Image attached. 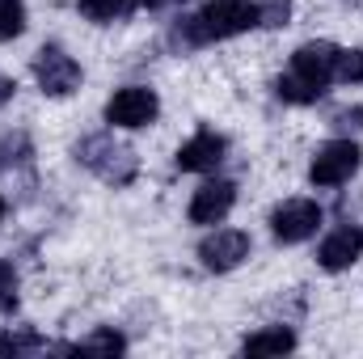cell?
I'll use <instances>...</instances> for the list:
<instances>
[{"label": "cell", "instance_id": "cell-7", "mask_svg": "<svg viewBox=\"0 0 363 359\" xmlns=\"http://www.w3.org/2000/svg\"><path fill=\"white\" fill-rule=\"evenodd\" d=\"M199 258H203V267L207 270L224 275V270L241 267V263L250 258V237H245L241 228H216L211 237H203Z\"/></svg>", "mask_w": 363, "mask_h": 359}, {"label": "cell", "instance_id": "cell-18", "mask_svg": "<svg viewBox=\"0 0 363 359\" xmlns=\"http://www.w3.org/2000/svg\"><path fill=\"white\" fill-rule=\"evenodd\" d=\"M334 81L342 85H363V51H342L338 47V60H334Z\"/></svg>", "mask_w": 363, "mask_h": 359}, {"label": "cell", "instance_id": "cell-13", "mask_svg": "<svg viewBox=\"0 0 363 359\" xmlns=\"http://www.w3.org/2000/svg\"><path fill=\"white\" fill-rule=\"evenodd\" d=\"M241 351H245V355H287V351H296V334H291L287 326H271V330L250 334V338L241 343Z\"/></svg>", "mask_w": 363, "mask_h": 359}, {"label": "cell", "instance_id": "cell-19", "mask_svg": "<svg viewBox=\"0 0 363 359\" xmlns=\"http://www.w3.org/2000/svg\"><path fill=\"white\" fill-rule=\"evenodd\" d=\"M26 30V4L21 0H0V43L17 38Z\"/></svg>", "mask_w": 363, "mask_h": 359}, {"label": "cell", "instance_id": "cell-15", "mask_svg": "<svg viewBox=\"0 0 363 359\" xmlns=\"http://www.w3.org/2000/svg\"><path fill=\"white\" fill-rule=\"evenodd\" d=\"M60 351H85V355H123L127 351V338L118 330H93L85 343H72V347H60Z\"/></svg>", "mask_w": 363, "mask_h": 359}, {"label": "cell", "instance_id": "cell-16", "mask_svg": "<svg viewBox=\"0 0 363 359\" xmlns=\"http://www.w3.org/2000/svg\"><path fill=\"white\" fill-rule=\"evenodd\" d=\"M30 157H34V144H30L26 131H9V136L0 140V174L13 170V165H26Z\"/></svg>", "mask_w": 363, "mask_h": 359}, {"label": "cell", "instance_id": "cell-2", "mask_svg": "<svg viewBox=\"0 0 363 359\" xmlns=\"http://www.w3.org/2000/svg\"><path fill=\"white\" fill-rule=\"evenodd\" d=\"M77 161L110 186H131L140 174V157L127 144H114L110 136H85L77 144Z\"/></svg>", "mask_w": 363, "mask_h": 359}, {"label": "cell", "instance_id": "cell-10", "mask_svg": "<svg viewBox=\"0 0 363 359\" xmlns=\"http://www.w3.org/2000/svg\"><path fill=\"white\" fill-rule=\"evenodd\" d=\"M363 254V228L355 224H342V228H334L325 241H321V250H317V263L325 270H347L355 267Z\"/></svg>", "mask_w": 363, "mask_h": 359}, {"label": "cell", "instance_id": "cell-8", "mask_svg": "<svg viewBox=\"0 0 363 359\" xmlns=\"http://www.w3.org/2000/svg\"><path fill=\"white\" fill-rule=\"evenodd\" d=\"M224 153H228V140H224V136L199 131V136H190L178 148V170L182 174H211V170L224 161Z\"/></svg>", "mask_w": 363, "mask_h": 359}, {"label": "cell", "instance_id": "cell-22", "mask_svg": "<svg viewBox=\"0 0 363 359\" xmlns=\"http://www.w3.org/2000/svg\"><path fill=\"white\" fill-rule=\"evenodd\" d=\"M258 9H262V26H287L291 17V0H267Z\"/></svg>", "mask_w": 363, "mask_h": 359}, {"label": "cell", "instance_id": "cell-4", "mask_svg": "<svg viewBox=\"0 0 363 359\" xmlns=\"http://www.w3.org/2000/svg\"><path fill=\"white\" fill-rule=\"evenodd\" d=\"M359 157L363 153H359L355 140H330V144L317 148V157L308 165V182L313 186H342V182L359 170Z\"/></svg>", "mask_w": 363, "mask_h": 359}, {"label": "cell", "instance_id": "cell-1", "mask_svg": "<svg viewBox=\"0 0 363 359\" xmlns=\"http://www.w3.org/2000/svg\"><path fill=\"white\" fill-rule=\"evenodd\" d=\"M254 26H262L258 0H211L194 17H182L169 30V43L174 47H207V43L237 38V34H245Z\"/></svg>", "mask_w": 363, "mask_h": 359}, {"label": "cell", "instance_id": "cell-9", "mask_svg": "<svg viewBox=\"0 0 363 359\" xmlns=\"http://www.w3.org/2000/svg\"><path fill=\"white\" fill-rule=\"evenodd\" d=\"M233 203H237V186L233 182H224V178L203 182L194 190V199H190V220L194 224H220L233 211Z\"/></svg>", "mask_w": 363, "mask_h": 359}, {"label": "cell", "instance_id": "cell-24", "mask_svg": "<svg viewBox=\"0 0 363 359\" xmlns=\"http://www.w3.org/2000/svg\"><path fill=\"white\" fill-rule=\"evenodd\" d=\"M169 4H182V0H157V9H169Z\"/></svg>", "mask_w": 363, "mask_h": 359}, {"label": "cell", "instance_id": "cell-23", "mask_svg": "<svg viewBox=\"0 0 363 359\" xmlns=\"http://www.w3.org/2000/svg\"><path fill=\"white\" fill-rule=\"evenodd\" d=\"M13 93H17V81L0 77V106H9V101H13Z\"/></svg>", "mask_w": 363, "mask_h": 359}, {"label": "cell", "instance_id": "cell-17", "mask_svg": "<svg viewBox=\"0 0 363 359\" xmlns=\"http://www.w3.org/2000/svg\"><path fill=\"white\" fill-rule=\"evenodd\" d=\"M47 343L34 334V330H9V334H0V355L13 359V355H30V351H43Z\"/></svg>", "mask_w": 363, "mask_h": 359}, {"label": "cell", "instance_id": "cell-14", "mask_svg": "<svg viewBox=\"0 0 363 359\" xmlns=\"http://www.w3.org/2000/svg\"><path fill=\"white\" fill-rule=\"evenodd\" d=\"M77 9L97 26H110V21H123L127 13H135L140 0H77Z\"/></svg>", "mask_w": 363, "mask_h": 359}, {"label": "cell", "instance_id": "cell-21", "mask_svg": "<svg viewBox=\"0 0 363 359\" xmlns=\"http://www.w3.org/2000/svg\"><path fill=\"white\" fill-rule=\"evenodd\" d=\"M330 127H334V131H359V127H363V106L334 110V114H330Z\"/></svg>", "mask_w": 363, "mask_h": 359}, {"label": "cell", "instance_id": "cell-11", "mask_svg": "<svg viewBox=\"0 0 363 359\" xmlns=\"http://www.w3.org/2000/svg\"><path fill=\"white\" fill-rule=\"evenodd\" d=\"M334 60H338V47H334V43H304V47H296V55H291V72L330 85V81H334Z\"/></svg>", "mask_w": 363, "mask_h": 359}, {"label": "cell", "instance_id": "cell-5", "mask_svg": "<svg viewBox=\"0 0 363 359\" xmlns=\"http://www.w3.org/2000/svg\"><path fill=\"white\" fill-rule=\"evenodd\" d=\"M34 81L47 97H68L81 85V64L64 51V47H43L34 55Z\"/></svg>", "mask_w": 363, "mask_h": 359}, {"label": "cell", "instance_id": "cell-3", "mask_svg": "<svg viewBox=\"0 0 363 359\" xmlns=\"http://www.w3.org/2000/svg\"><path fill=\"white\" fill-rule=\"evenodd\" d=\"M157 114H161V97L148 89V85H127V89H118L106 101V123L110 127H123V131H140Z\"/></svg>", "mask_w": 363, "mask_h": 359}, {"label": "cell", "instance_id": "cell-20", "mask_svg": "<svg viewBox=\"0 0 363 359\" xmlns=\"http://www.w3.org/2000/svg\"><path fill=\"white\" fill-rule=\"evenodd\" d=\"M17 309V270L9 263H0V313Z\"/></svg>", "mask_w": 363, "mask_h": 359}, {"label": "cell", "instance_id": "cell-12", "mask_svg": "<svg viewBox=\"0 0 363 359\" xmlns=\"http://www.w3.org/2000/svg\"><path fill=\"white\" fill-rule=\"evenodd\" d=\"M274 97H279V101H287V106H313V101H321V97H325V85H321V81H313V77L287 72V77H279V81H274Z\"/></svg>", "mask_w": 363, "mask_h": 359}, {"label": "cell", "instance_id": "cell-25", "mask_svg": "<svg viewBox=\"0 0 363 359\" xmlns=\"http://www.w3.org/2000/svg\"><path fill=\"white\" fill-rule=\"evenodd\" d=\"M0 216H4V199H0Z\"/></svg>", "mask_w": 363, "mask_h": 359}, {"label": "cell", "instance_id": "cell-6", "mask_svg": "<svg viewBox=\"0 0 363 359\" xmlns=\"http://www.w3.org/2000/svg\"><path fill=\"white\" fill-rule=\"evenodd\" d=\"M321 228V207L313 199H287L283 207L271 211V233L283 245H300Z\"/></svg>", "mask_w": 363, "mask_h": 359}]
</instances>
